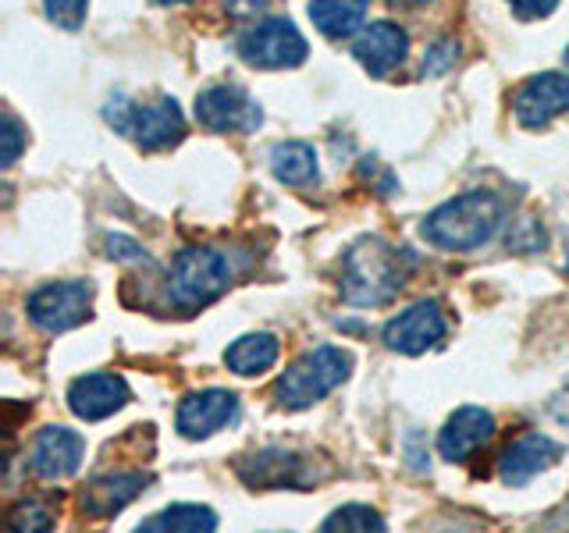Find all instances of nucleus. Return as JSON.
Segmentation results:
<instances>
[{
    "label": "nucleus",
    "mask_w": 569,
    "mask_h": 533,
    "mask_svg": "<svg viewBox=\"0 0 569 533\" xmlns=\"http://www.w3.org/2000/svg\"><path fill=\"white\" fill-rule=\"evenodd\" d=\"M413 271L406 249H396L378 235H363L349 245L342 260V299L349 306H385Z\"/></svg>",
    "instance_id": "f257e3e1"
},
{
    "label": "nucleus",
    "mask_w": 569,
    "mask_h": 533,
    "mask_svg": "<svg viewBox=\"0 0 569 533\" xmlns=\"http://www.w3.org/2000/svg\"><path fill=\"white\" fill-rule=\"evenodd\" d=\"M242 274V260L221 245H189L174 257L164 295L174 313H196L221 299Z\"/></svg>",
    "instance_id": "f03ea898"
},
{
    "label": "nucleus",
    "mask_w": 569,
    "mask_h": 533,
    "mask_svg": "<svg viewBox=\"0 0 569 533\" xmlns=\"http://www.w3.org/2000/svg\"><path fill=\"white\" fill-rule=\"evenodd\" d=\"M502 221H506L502 195L473 189L427 213L423 239L438 249H449V253H470V249L491 242Z\"/></svg>",
    "instance_id": "7ed1b4c3"
},
{
    "label": "nucleus",
    "mask_w": 569,
    "mask_h": 533,
    "mask_svg": "<svg viewBox=\"0 0 569 533\" xmlns=\"http://www.w3.org/2000/svg\"><path fill=\"white\" fill-rule=\"evenodd\" d=\"M352 355L346 349L320 345L313 352H302L299 360L281 373L278 381V402L284 409H310L320 399H328L331 391L349 378Z\"/></svg>",
    "instance_id": "20e7f679"
},
{
    "label": "nucleus",
    "mask_w": 569,
    "mask_h": 533,
    "mask_svg": "<svg viewBox=\"0 0 569 533\" xmlns=\"http://www.w3.org/2000/svg\"><path fill=\"white\" fill-rule=\"evenodd\" d=\"M107 121L118 132H129L142 150H168L174 142L186 139V118L182 107L171 97H153L150 103H129L124 97H114V103L107 107Z\"/></svg>",
    "instance_id": "39448f33"
},
{
    "label": "nucleus",
    "mask_w": 569,
    "mask_h": 533,
    "mask_svg": "<svg viewBox=\"0 0 569 533\" xmlns=\"http://www.w3.org/2000/svg\"><path fill=\"white\" fill-rule=\"evenodd\" d=\"M239 53L246 64L263 68V71H278V68H299L307 61L310 47L302 40V32L296 29L292 18L267 14L239 36Z\"/></svg>",
    "instance_id": "423d86ee"
},
{
    "label": "nucleus",
    "mask_w": 569,
    "mask_h": 533,
    "mask_svg": "<svg viewBox=\"0 0 569 533\" xmlns=\"http://www.w3.org/2000/svg\"><path fill=\"white\" fill-rule=\"evenodd\" d=\"M93 284L89 281H50L36 289L26 302L29 320L47 334H61L79 328L93 313Z\"/></svg>",
    "instance_id": "0eeeda50"
},
{
    "label": "nucleus",
    "mask_w": 569,
    "mask_h": 533,
    "mask_svg": "<svg viewBox=\"0 0 569 533\" xmlns=\"http://www.w3.org/2000/svg\"><path fill=\"white\" fill-rule=\"evenodd\" d=\"M236 470L249 487H296V491H307L310 484L331 473L320 470L317 459L284 449H263L257 455H246Z\"/></svg>",
    "instance_id": "6e6552de"
},
{
    "label": "nucleus",
    "mask_w": 569,
    "mask_h": 533,
    "mask_svg": "<svg viewBox=\"0 0 569 533\" xmlns=\"http://www.w3.org/2000/svg\"><path fill=\"white\" fill-rule=\"evenodd\" d=\"M445 331H449V320H445V310L438 299H420L413 306H406L399 316H391L381 338L388 349H396L402 355H420L427 349H435Z\"/></svg>",
    "instance_id": "1a4fd4ad"
},
{
    "label": "nucleus",
    "mask_w": 569,
    "mask_h": 533,
    "mask_svg": "<svg viewBox=\"0 0 569 533\" xmlns=\"http://www.w3.org/2000/svg\"><path fill=\"white\" fill-rule=\"evenodd\" d=\"M196 118L210 132H257L263 111L242 86H210L196 97Z\"/></svg>",
    "instance_id": "9d476101"
},
{
    "label": "nucleus",
    "mask_w": 569,
    "mask_h": 533,
    "mask_svg": "<svg viewBox=\"0 0 569 533\" xmlns=\"http://www.w3.org/2000/svg\"><path fill=\"white\" fill-rule=\"evenodd\" d=\"M569 111V79L562 71H541L520 86L512 100V114L523 129H545L551 118Z\"/></svg>",
    "instance_id": "9b49d317"
},
{
    "label": "nucleus",
    "mask_w": 569,
    "mask_h": 533,
    "mask_svg": "<svg viewBox=\"0 0 569 533\" xmlns=\"http://www.w3.org/2000/svg\"><path fill=\"white\" fill-rule=\"evenodd\" d=\"M239 420V399L231 395L224 388H207V391H192V395L182 399L178 405V431L189 441H200V438H210L213 431H221V426L236 423Z\"/></svg>",
    "instance_id": "f8f14e48"
},
{
    "label": "nucleus",
    "mask_w": 569,
    "mask_h": 533,
    "mask_svg": "<svg viewBox=\"0 0 569 533\" xmlns=\"http://www.w3.org/2000/svg\"><path fill=\"white\" fill-rule=\"evenodd\" d=\"M559 459H562V449L556 441L541 431H530L523 438H516L502 452V459H498V480H502L506 487H523L538 473L556 466Z\"/></svg>",
    "instance_id": "ddd939ff"
},
{
    "label": "nucleus",
    "mask_w": 569,
    "mask_h": 533,
    "mask_svg": "<svg viewBox=\"0 0 569 533\" xmlns=\"http://www.w3.org/2000/svg\"><path fill=\"white\" fill-rule=\"evenodd\" d=\"M82 455H86L82 434L68 431V426H43L32 444V470L43 480H68L71 473H79Z\"/></svg>",
    "instance_id": "4468645a"
},
{
    "label": "nucleus",
    "mask_w": 569,
    "mask_h": 533,
    "mask_svg": "<svg viewBox=\"0 0 569 533\" xmlns=\"http://www.w3.org/2000/svg\"><path fill=\"white\" fill-rule=\"evenodd\" d=\"M129 402V384L118 373H86L68 388V409L79 420H103Z\"/></svg>",
    "instance_id": "2eb2a0df"
},
{
    "label": "nucleus",
    "mask_w": 569,
    "mask_h": 533,
    "mask_svg": "<svg viewBox=\"0 0 569 533\" xmlns=\"http://www.w3.org/2000/svg\"><path fill=\"white\" fill-rule=\"evenodd\" d=\"M491 434H495V416L488 413V409L462 405L449 416V423L441 426L438 452H441V459H449V462H462V459H470L480 444H488Z\"/></svg>",
    "instance_id": "dca6fc26"
},
{
    "label": "nucleus",
    "mask_w": 569,
    "mask_h": 533,
    "mask_svg": "<svg viewBox=\"0 0 569 533\" xmlns=\"http://www.w3.org/2000/svg\"><path fill=\"white\" fill-rule=\"evenodd\" d=\"M147 484H150L147 473H103L82 487L79 505L86 515H93V520H111L114 512L132 505L136 497L147 491Z\"/></svg>",
    "instance_id": "f3484780"
},
{
    "label": "nucleus",
    "mask_w": 569,
    "mask_h": 533,
    "mask_svg": "<svg viewBox=\"0 0 569 533\" xmlns=\"http://www.w3.org/2000/svg\"><path fill=\"white\" fill-rule=\"evenodd\" d=\"M356 61H360L370 76H388L391 68H399L409 53V32L396 22H370L360 40L352 43Z\"/></svg>",
    "instance_id": "a211bd4d"
},
{
    "label": "nucleus",
    "mask_w": 569,
    "mask_h": 533,
    "mask_svg": "<svg viewBox=\"0 0 569 533\" xmlns=\"http://www.w3.org/2000/svg\"><path fill=\"white\" fill-rule=\"evenodd\" d=\"M278 338L267 334V331H253V334H242L236 342L228 345L224 352V363L231 373H239V378H257V373L271 370L278 363Z\"/></svg>",
    "instance_id": "6ab92c4d"
},
{
    "label": "nucleus",
    "mask_w": 569,
    "mask_h": 533,
    "mask_svg": "<svg viewBox=\"0 0 569 533\" xmlns=\"http://www.w3.org/2000/svg\"><path fill=\"white\" fill-rule=\"evenodd\" d=\"M218 530V515L210 505H171L164 512H157L153 520L142 523L136 533H213Z\"/></svg>",
    "instance_id": "aec40b11"
},
{
    "label": "nucleus",
    "mask_w": 569,
    "mask_h": 533,
    "mask_svg": "<svg viewBox=\"0 0 569 533\" xmlns=\"http://www.w3.org/2000/svg\"><path fill=\"white\" fill-rule=\"evenodd\" d=\"M310 18L328 40H346V36L363 29L367 4L363 0H349V4H338V0H317V4H310Z\"/></svg>",
    "instance_id": "412c9836"
},
{
    "label": "nucleus",
    "mask_w": 569,
    "mask_h": 533,
    "mask_svg": "<svg viewBox=\"0 0 569 533\" xmlns=\"http://www.w3.org/2000/svg\"><path fill=\"white\" fill-rule=\"evenodd\" d=\"M271 171L284 185H310L317 182V153L307 142H278L271 150Z\"/></svg>",
    "instance_id": "4be33fe9"
},
{
    "label": "nucleus",
    "mask_w": 569,
    "mask_h": 533,
    "mask_svg": "<svg viewBox=\"0 0 569 533\" xmlns=\"http://www.w3.org/2000/svg\"><path fill=\"white\" fill-rule=\"evenodd\" d=\"M320 533H385V520L370 505H342L328 515Z\"/></svg>",
    "instance_id": "5701e85b"
},
{
    "label": "nucleus",
    "mask_w": 569,
    "mask_h": 533,
    "mask_svg": "<svg viewBox=\"0 0 569 533\" xmlns=\"http://www.w3.org/2000/svg\"><path fill=\"white\" fill-rule=\"evenodd\" d=\"M53 530V512L36 502V497H26L8 512V533H50Z\"/></svg>",
    "instance_id": "b1692460"
},
{
    "label": "nucleus",
    "mask_w": 569,
    "mask_h": 533,
    "mask_svg": "<svg viewBox=\"0 0 569 533\" xmlns=\"http://www.w3.org/2000/svg\"><path fill=\"white\" fill-rule=\"evenodd\" d=\"M456 61H459V43L449 40V36H441V40H435L431 47H427L423 64H420V76H423V79L445 76V71H449Z\"/></svg>",
    "instance_id": "393cba45"
},
{
    "label": "nucleus",
    "mask_w": 569,
    "mask_h": 533,
    "mask_svg": "<svg viewBox=\"0 0 569 533\" xmlns=\"http://www.w3.org/2000/svg\"><path fill=\"white\" fill-rule=\"evenodd\" d=\"M0 129H4V142H0V168H11L18 157H22L26 150V129H22V121H18L14 114H4L0 118Z\"/></svg>",
    "instance_id": "a878e982"
},
{
    "label": "nucleus",
    "mask_w": 569,
    "mask_h": 533,
    "mask_svg": "<svg viewBox=\"0 0 569 533\" xmlns=\"http://www.w3.org/2000/svg\"><path fill=\"white\" fill-rule=\"evenodd\" d=\"M86 14H89V8L82 4V0H50V4H47V18L53 26H61L64 32L82 29Z\"/></svg>",
    "instance_id": "bb28decb"
},
{
    "label": "nucleus",
    "mask_w": 569,
    "mask_h": 533,
    "mask_svg": "<svg viewBox=\"0 0 569 533\" xmlns=\"http://www.w3.org/2000/svg\"><path fill=\"white\" fill-rule=\"evenodd\" d=\"M107 253H111L114 260H124V263H147L150 253L142 245H136L132 239L124 235H107Z\"/></svg>",
    "instance_id": "cd10ccee"
},
{
    "label": "nucleus",
    "mask_w": 569,
    "mask_h": 533,
    "mask_svg": "<svg viewBox=\"0 0 569 533\" xmlns=\"http://www.w3.org/2000/svg\"><path fill=\"white\" fill-rule=\"evenodd\" d=\"M556 11V0H512V14L530 22V18H548Z\"/></svg>",
    "instance_id": "c85d7f7f"
},
{
    "label": "nucleus",
    "mask_w": 569,
    "mask_h": 533,
    "mask_svg": "<svg viewBox=\"0 0 569 533\" xmlns=\"http://www.w3.org/2000/svg\"><path fill=\"white\" fill-rule=\"evenodd\" d=\"M566 266H569V239H566Z\"/></svg>",
    "instance_id": "c756f323"
},
{
    "label": "nucleus",
    "mask_w": 569,
    "mask_h": 533,
    "mask_svg": "<svg viewBox=\"0 0 569 533\" xmlns=\"http://www.w3.org/2000/svg\"><path fill=\"white\" fill-rule=\"evenodd\" d=\"M566 64H569V47H566Z\"/></svg>",
    "instance_id": "7c9ffc66"
}]
</instances>
